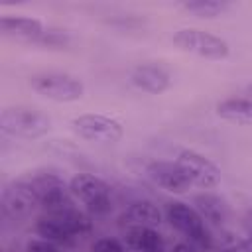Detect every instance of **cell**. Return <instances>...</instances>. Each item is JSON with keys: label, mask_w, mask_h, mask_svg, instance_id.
Instances as JSON below:
<instances>
[{"label": "cell", "mask_w": 252, "mask_h": 252, "mask_svg": "<svg viewBox=\"0 0 252 252\" xmlns=\"http://www.w3.org/2000/svg\"><path fill=\"white\" fill-rule=\"evenodd\" d=\"M51 128V120L37 108L30 106H8L0 112V130L10 138L37 140L43 138Z\"/></svg>", "instance_id": "cell-1"}, {"label": "cell", "mask_w": 252, "mask_h": 252, "mask_svg": "<svg viewBox=\"0 0 252 252\" xmlns=\"http://www.w3.org/2000/svg\"><path fill=\"white\" fill-rule=\"evenodd\" d=\"M30 87L39 96L53 102H75L85 94V85L81 79L69 73L45 71L30 77Z\"/></svg>", "instance_id": "cell-2"}, {"label": "cell", "mask_w": 252, "mask_h": 252, "mask_svg": "<svg viewBox=\"0 0 252 252\" xmlns=\"http://www.w3.org/2000/svg\"><path fill=\"white\" fill-rule=\"evenodd\" d=\"M173 43L185 53L211 59V61H222L230 55V45L226 39L199 28L177 30L173 33Z\"/></svg>", "instance_id": "cell-3"}, {"label": "cell", "mask_w": 252, "mask_h": 252, "mask_svg": "<svg viewBox=\"0 0 252 252\" xmlns=\"http://www.w3.org/2000/svg\"><path fill=\"white\" fill-rule=\"evenodd\" d=\"M165 219L175 230L185 234L189 238V242L195 244L199 250L211 248L209 230L205 228V220L197 213L195 207H191L183 201H169L165 207Z\"/></svg>", "instance_id": "cell-4"}, {"label": "cell", "mask_w": 252, "mask_h": 252, "mask_svg": "<svg viewBox=\"0 0 252 252\" xmlns=\"http://www.w3.org/2000/svg\"><path fill=\"white\" fill-rule=\"evenodd\" d=\"M73 130L79 138L87 142H96V144H116L124 136V126L120 120L106 116V114H96V112H87L79 114L73 118Z\"/></svg>", "instance_id": "cell-5"}, {"label": "cell", "mask_w": 252, "mask_h": 252, "mask_svg": "<svg viewBox=\"0 0 252 252\" xmlns=\"http://www.w3.org/2000/svg\"><path fill=\"white\" fill-rule=\"evenodd\" d=\"M177 167L183 171V175L187 177V181L199 189H213L220 183V167L209 159L205 154L197 152V150H191V148H185L181 150L175 159Z\"/></svg>", "instance_id": "cell-6"}, {"label": "cell", "mask_w": 252, "mask_h": 252, "mask_svg": "<svg viewBox=\"0 0 252 252\" xmlns=\"http://www.w3.org/2000/svg\"><path fill=\"white\" fill-rule=\"evenodd\" d=\"M69 191L75 199H79L89 211L96 215L110 211V185L93 173L73 175L69 181Z\"/></svg>", "instance_id": "cell-7"}, {"label": "cell", "mask_w": 252, "mask_h": 252, "mask_svg": "<svg viewBox=\"0 0 252 252\" xmlns=\"http://www.w3.org/2000/svg\"><path fill=\"white\" fill-rule=\"evenodd\" d=\"M30 185L35 193L37 205L45 211H57L71 203L69 183H65L57 173H37L30 179Z\"/></svg>", "instance_id": "cell-8"}, {"label": "cell", "mask_w": 252, "mask_h": 252, "mask_svg": "<svg viewBox=\"0 0 252 252\" xmlns=\"http://www.w3.org/2000/svg\"><path fill=\"white\" fill-rule=\"evenodd\" d=\"M2 207H4V213L12 219L28 217L32 209L37 207V199L30 185V179L8 185L2 193Z\"/></svg>", "instance_id": "cell-9"}, {"label": "cell", "mask_w": 252, "mask_h": 252, "mask_svg": "<svg viewBox=\"0 0 252 252\" xmlns=\"http://www.w3.org/2000/svg\"><path fill=\"white\" fill-rule=\"evenodd\" d=\"M0 33L16 41H39L45 30L43 22L33 16H2Z\"/></svg>", "instance_id": "cell-10"}, {"label": "cell", "mask_w": 252, "mask_h": 252, "mask_svg": "<svg viewBox=\"0 0 252 252\" xmlns=\"http://www.w3.org/2000/svg\"><path fill=\"white\" fill-rule=\"evenodd\" d=\"M130 83L144 93L161 94L169 89L171 77L163 67H159L156 63H142L130 71Z\"/></svg>", "instance_id": "cell-11"}, {"label": "cell", "mask_w": 252, "mask_h": 252, "mask_svg": "<svg viewBox=\"0 0 252 252\" xmlns=\"http://www.w3.org/2000/svg\"><path fill=\"white\" fill-rule=\"evenodd\" d=\"M148 175L156 185H159L169 193H185L191 187V183L187 181V177L183 175V171L177 167L175 161L156 159L148 165Z\"/></svg>", "instance_id": "cell-12"}, {"label": "cell", "mask_w": 252, "mask_h": 252, "mask_svg": "<svg viewBox=\"0 0 252 252\" xmlns=\"http://www.w3.org/2000/svg\"><path fill=\"white\" fill-rule=\"evenodd\" d=\"M215 112L220 120L238 124V126H252V98L248 96H228L217 102Z\"/></svg>", "instance_id": "cell-13"}, {"label": "cell", "mask_w": 252, "mask_h": 252, "mask_svg": "<svg viewBox=\"0 0 252 252\" xmlns=\"http://www.w3.org/2000/svg\"><path fill=\"white\" fill-rule=\"evenodd\" d=\"M193 205H195L197 213L203 217V220H209L211 224L220 226V224H224L228 220V205L217 193L203 191V193L195 195Z\"/></svg>", "instance_id": "cell-14"}, {"label": "cell", "mask_w": 252, "mask_h": 252, "mask_svg": "<svg viewBox=\"0 0 252 252\" xmlns=\"http://www.w3.org/2000/svg\"><path fill=\"white\" fill-rule=\"evenodd\" d=\"M35 232L39 238L55 242V244L67 242L73 238V232L69 230V226L61 219V215L55 211H47V215H43L35 220Z\"/></svg>", "instance_id": "cell-15"}, {"label": "cell", "mask_w": 252, "mask_h": 252, "mask_svg": "<svg viewBox=\"0 0 252 252\" xmlns=\"http://www.w3.org/2000/svg\"><path fill=\"white\" fill-rule=\"evenodd\" d=\"M124 217L134 224V226H158L161 222V211L158 209L156 203L148 199H138L132 201L124 213Z\"/></svg>", "instance_id": "cell-16"}, {"label": "cell", "mask_w": 252, "mask_h": 252, "mask_svg": "<svg viewBox=\"0 0 252 252\" xmlns=\"http://www.w3.org/2000/svg\"><path fill=\"white\" fill-rule=\"evenodd\" d=\"M126 246L136 252H148V250H158L163 248L161 234L154 226H132L126 232Z\"/></svg>", "instance_id": "cell-17"}, {"label": "cell", "mask_w": 252, "mask_h": 252, "mask_svg": "<svg viewBox=\"0 0 252 252\" xmlns=\"http://www.w3.org/2000/svg\"><path fill=\"white\" fill-rule=\"evenodd\" d=\"M179 8L197 16V18L213 20V18H219L224 12H228L230 4L224 2V0H185V2L179 4Z\"/></svg>", "instance_id": "cell-18"}, {"label": "cell", "mask_w": 252, "mask_h": 252, "mask_svg": "<svg viewBox=\"0 0 252 252\" xmlns=\"http://www.w3.org/2000/svg\"><path fill=\"white\" fill-rule=\"evenodd\" d=\"M91 252H128V246H124L120 240L116 238H96L91 244Z\"/></svg>", "instance_id": "cell-19"}, {"label": "cell", "mask_w": 252, "mask_h": 252, "mask_svg": "<svg viewBox=\"0 0 252 252\" xmlns=\"http://www.w3.org/2000/svg\"><path fill=\"white\" fill-rule=\"evenodd\" d=\"M67 41H69L67 35L61 32H45L37 43H41L45 47H63V45H67Z\"/></svg>", "instance_id": "cell-20"}, {"label": "cell", "mask_w": 252, "mask_h": 252, "mask_svg": "<svg viewBox=\"0 0 252 252\" xmlns=\"http://www.w3.org/2000/svg\"><path fill=\"white\" fill-rule=\"evenodd\" d=\"M26 252H59L55 242L43 240V238H33L26 244Z\"/></svg>", "instance_id": "cell-21"}, {"label": "cell", "mask_w": 252, "mask_h": 252, "mask_svg": "<svg viewBox=\"0 0 252 252\" xmlns=\"http://www.w3.org/2000/svg\"><path fill=\"white\" fill-rule=\"evenodd\" d=\"M171 252H201V250L191 242H177V244H173Z\"/></svg>", "instance_id": "cell-22"}, {"label": "cell", "mask_w": 252, "mask_h": 252, "mask_svg": "<svg viewBox=\"0 0 252 252\" xmlns=\"http://www.w3.org/2000/svg\"><path fill=\"white\" fill-rule=\"evenodd\" d=\"M246 240H248V246L252 248V209L246 213Z\"/></svg>", "instance_id": "cell-23"}, {"label": "cell", "mask_w": 252, "mask_h": 252, "mask_svg": "<svg viewBox=\"0 0 252 252\" xmlns=\"http://www.w3.org/2000/svg\"><path fill=\"white\" fill-rule=\"evenodd\" d=\"M244 93H246L248 98H252V83H248V85L244 87Z\"/></svg>", "instance_id": "cell-24"}, {"label": "cell", "mask_w": 252, "mask_h": 252, "mask_svg": "<svg viewBox=\"0 0 252 252\" xmlns=\"http://www.w3.org/2000/svg\"><path fill=\"white\" fill-rule=\"evenodd\" d=\"M148 252H163V248H158V250H148Z\"/></svg>", "instance_id": "cell-25"}, {"label": "cell", "mask_w": 252, "mask_h": 252, "mask_svg": "<svg viewBox=\"0 0 252 252\" xmlns=\"http://www.w3.org/2000/svg\"><path fill=\"white\" fill-rule=\"evenodd\" d=\"M224 252H236V250H224Z\"/></svg>", "instance_id": "cell-26"}]
</instances>
